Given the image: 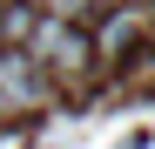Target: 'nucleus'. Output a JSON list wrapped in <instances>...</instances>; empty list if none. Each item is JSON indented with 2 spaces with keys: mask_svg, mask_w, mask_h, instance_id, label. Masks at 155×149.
Segmentation results:
<instances>
[{
  "mask_svg": "<svg viewBox=\"0 0 155 149\" xmlns=\"http://www.w3.org/2000/svg\"><path fill=\"white\" fill-rule=\"evenodd\" d=\"M34 20H41V7H34V0H0V47H20Z\"/></svg>",
  "mask_w": 155,
  "mask_h": 149,
  "instance_id": "4",
  "label": "nucleus"
},
{
  "mask_svg": "<svg viewBox=\"0 0 155 149\" xmlns=\"http://www.w3.org/2000/svg\"><path fill=\"white\" fill-rule=\"evenodd\" d=\"M0 102H7V115L47 109L54 102V74H47L27 47H0Z\"/></svg>",
  "mask_w": 155,
  "mask_h": 149,
  "instance_id": "2",
  "label": "nucleus"
},
{
  "mask_svg": "<svg viewBox=\"0 0 155 149\" xmlns=\"http://www.w3.org/2000/svg\"><path fill=\"white\" fill-rule=\"evenodd\" d=\"M142 20H148L142 7H108V14L94 20V34H88V41H94V61H121L128 47H135V34H142Z\"/></svg>",
  "mask_w": 155,
  "mask_h": 149,
  "instance_id": "3",
  "label": "nucleus"
},
{
  "mask_svg": "<svg viewBox=\"0 0 155 149\" xmlns=\"http://www.w3.org/2000/svg\"><path fill=\"white\" fill-rule=\"evenodd\" d=\"M20 47L54 74V88H74V81H88V74L101 68V61H94V41H88L81 20H54V14H41L34 27H27V41H20Z\"/></svg>",
  "mask_w": 155,
  "mask_h": 149,
  "instance_id": "1",
  "label": "nucleus"
},
{
  "mask_svg": "<svg viewBox=\"0 0 155 149\" xmlns=\"http://www.w3.org/2000/svg\"><path fill=\"white\" fill-rule=\"evenodd\" d=\"M0 122H7V102H0Z\"/></svg>",
  "mask_w": 155,
  "mask_h": 149,
  "instance_id": "7",
  "label": "nucleus"
},
{
  "mask_svg": "<svg viewBox=\"0 0 155 149\" xmlns=\"http://www.w3.org/2000/svg\"><path fill=\"white\" fill-rule=\"evenodd\" d=\"M34 7L54 14V20H81V27H88V20L101 14V0H34Z\"/></svg>",
  "mask_w": 155,
  "mask_h": 149,
  "instance_id": "5",
  "label": "nucleus"
},
{
  "mask_svg": "<svg viewBox=\"0 0 155 149\" xmlns=\"http://www.w3.org/2000/svg\"><path fill=\"white\" fill-rule=\"evenodd\" d=\"M101 7H135V0H101Z\"/></svg>",
  "mask_w": 155,
  "mask_h": 149,
  "instance_id": "6",
  "label": "nucleus"
}]
</instances>
